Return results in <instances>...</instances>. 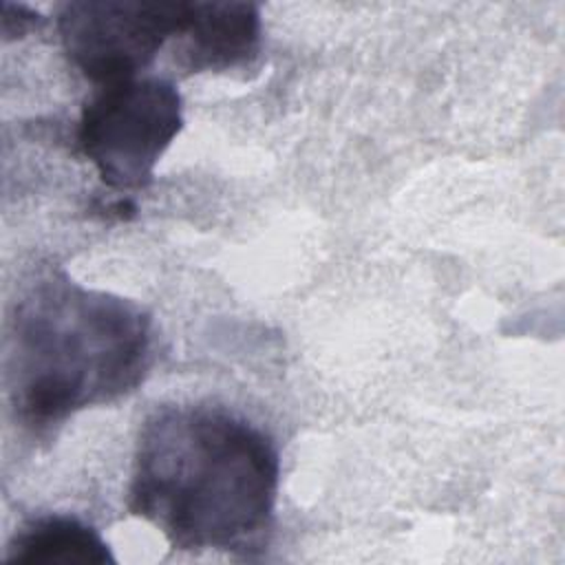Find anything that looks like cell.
I'll use <instances>...</instances> for the list:
<instances>
[{"label":"cell","instance_id":"cell-5","mask_svg":"<svg viewBox=\"0 0 565 565\" xmlns=\"http://www.w3.org/2000/svg\"><path fill=\"white\" fill-rule=\"evenodd\" d=\"M260 9L254 2H188L177 33L174 64L183 73H221L252 62L260 49Z\"/></svg>","mask_w":565,"mask_h":565},{"label":"cell","instance_id":"cell-6","mask_svg":"<svg viewBox=\"0 0 565 565\" xmlns=\"http://www.w3.org/2000/svg\"><path fill=\"white\" fill-rule=\"evenodd\" d=\"M4 565H113L102 534L77 516L40 514L24 521L7 543Z\"/></svg>","mask_w":565,"mask_h":565},{"label":"cell","instance_id":"cell-3","mask_svg":"<svg viewBox=\"0 0 565 565\" xmlns=\"http://www.w3.org/2000/svg\"><path fill=\"white\" fill-rule=\"evenodd\" d=\"M183 128L177 86L139 75L99 86L86 97L77 121V146L115 192L146 190L154 166Z\"/></svg>","mask_w":565,"mask_h":565},{"label":"cell","instance_id":"cell-1","mask_svg":"<svg viewBox=\"0 0 565 565\" xmlns=\"http://www.w3.org/2000/svg\"><path fill=\"white\" fill-rule=\"evenodd\" d=\"M278 479L260 426L216 404H166L139 428L126 505L174 550L254 556L274 532Z\"/></svg>","mask_w":565,"mask_h":565},{"label":"cell","instance_id":"cell-2","mask_svg":"<svg viewBox=\"0 0 565 565\" xmlns=\"http://www.w3.org/2000/svg\"><path fill=\"white\" fill-rule=\"evenodd\" d=\"M152 320L132 300L46 269L22 285L4 331L15 422L51 437L75 413L132 393L152 364Z\"/></svg>","mask_w":565,"mask_h":565},{"label":"cell","instance_id":"cell-4","mask_svg":"<svg viewBox=\"0 0 565 565\" xmlns=\"http://www.w3.org/2000/svg\"><path fill=\"white\" fill-rule=\"evenodd\" d=\"M188 2L71 0L55 9L62 49L93 84L139 77L183 26Z\"/></svg>","mask_w":565,"mask_h":565}]
</instances>
